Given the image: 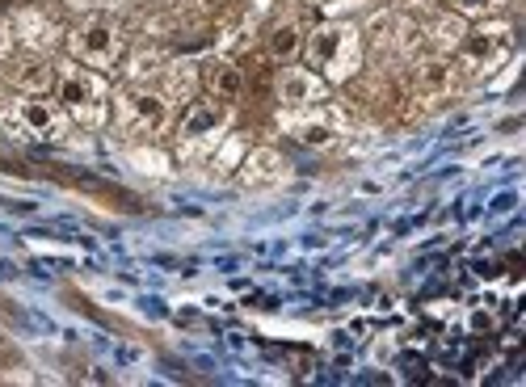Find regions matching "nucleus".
Returning a JSON list of instances; mask_svg holds the SVG:
<instances>
[{"label": "nucleus", "instance_id": "nucleus-12", "mask_svg": "<svg viewBox=\"0 0 526 387\" xmlns=\"http://www.w3.org/2000/svg\"><path fill=\"white\" fill-rule=\"evenodd\" d=\"M417 85L426 89V93L451 89V64H447V59H426V64L417 68Z\"/></svg>", "mask_w": 526, "mask_h": 387}, {"label": "nucleus", "instance_id": "nucleus-10", "mask_svg": "<svg viewBox=\"0 0 526 387\" xmlns=\"http://www.w3.org/2000/svg\"><path fill=\"white\" fill-rule=\"evenodd\" d=\"M207 85L219 101H236L240 93H245V72H240L236 64H211L207 68Z\"/></svg>", "mask_w": 526, "mask_h": 387}, {"label": "nucleus", "instance_id": "nucleus-4", "mask_svg": "<svg viewBox=\"0 0 526 387\" xmlns=\"http://www.w3.org/2000/svg\"><path fill=\"white\" fill-rule=\"evenodd\" d=\"M17 118H22V127L38 139H59L64 135V106L59 101H47L43 93L26 97L22 106H17Z\"/></svg>", "mask_w": 526, "mask_h": 387}, {"label": "nucleus", "instance_id": "nucleus-14", "mask_svg": "<svg viewBox=\"0 0 526 387\" xmlns=\"http://www.w3.org/2000/svg\"><path fill=\"white\" fill-rule=\"evenodd\" d=\"M295 135H299V144H308V148H325V144H333V131L325 127V122H303V127H299Z\"/></svg>", "mask_w": 526, "mask_h": 387}, {"label": "nucleus", "instance_id": "nucleus-16", "mask_svg": "<svg viewBox=\"0 0 526 387\" xmlns=\"http://www.w3.org/2000/svg\"><path fill=\"white\" fill-rule=\"evenodd\" d=\"M9 47H13V38H9V30H5V22H0V59L9 55Z\"/></svg>", "mask_w": 526, "mask_h": 387}, {"label": "nucleus", "instance_id": "nucleus-2", "mask_svg": "<svg viewBox=\"0 0 526 387\" xmlns=\"http://www.w3.org/2000/svg\"><path fill=\"white\" fill-rule=\"evenodd\" d=\"M72 51L85 59L89 68H110L114 59L123 55V34H118V26L110 17H89V22L76 30Z\"/></svg>", "mask_w": 526, "mask_h": 387}, {"label": "nucleus", "instance_id": "nucleus-8", "mask_svg": "<svg viewBox=\"0 0 526 387\" xmlns=\"http://www.w3.org/2000/svg\"><path fill=\"white\" fill-rule=\"evenodd\" d=\"M278 97L287 101V106H312V101L325 97V85H320V76L308 68H282Z\"/></svg>", "mask_w": 526, "mask_h": 387}, {"label": "nucleus", "instance_id": "nucleus-11", "mask_svg": "<svg viewBox=\"0 0 526 387\" xmlns=\"http://www.w3.org/2000/svg\"><path fill=\"white\" fill-rule=\"evenodd\" d=\"M299 51H303V34H299L295 22H282V26L270 30V55H274V59L291 64V59H295Z\"/></svg>", "mask_w": 526, "mask_h": 387}, {"label": "nucleus", "instance_id": "nucleus-17", "mask_svg": "<svg viewBox=\"0 0 526 387\" xmlns=\"http://www.w3.org/2000/svg\"><path fill=\"white\" fill-rule=\"evenodd\" d=\"M0 354H5V337H0Z\"/></svg>", "mask_w": 526, "mask_h": 387}, {"label": "nucleus", "instance_id": "nucleus-13", "mask_svg": "<svg viewBox=\"0 0 526 387\" xmlns=\"http://www.w3.org/2000/svg\"><path fill=\"white\" fill-rule=\"evenodd\" d=\"M17 85H22L30 97H34V93H47V89L55 85V72H51L47 64H26L22 72H17Z\"/></svg>", "mask_w": 526, "mask_h": 387}, {"label": "nucleus", "instance_id": "nucleus-5", "mask_svg": "<svg viewBox=\"0 0 526 387\" xmlns=\"http://www.w3.org/2000/svg\"><path fill=\"white\" fill-rule=\"evenodd\" d=\"M97 101H101V85L89 72H68L59 80V106L76 118H93L97 114Z\"/></svg>", "mask_w": 526, "mask_h": 387}, {"label": "nucleus", "instance_id": "nucleus-6", "mask_svg": "<svg viewBox=\"0 0 526 387\" xmlns=\"http://www.w3.org/2000/svg\"><path fill=\"white\" fill-rule=\"evenodd\" d=\"M47 173H51V177H59V181H68V186H76V190L93 194V198H106L110 207H123V211H139V198H135V194L118 190V186H110V181H101V177H89V173H68L64 165H47Z\"/></svg>", "mask_w": 526, "mask_h": 387}, {"label": "nucleus", "instance_id": "nucleus-7", "mask_svg": "<svg viewBox=\"0 0 526 387\" xmlns=\"http://www.w3.org/2000/svg\"><path fill=\"white\" fill-rule=\"evenodd\" d=\"M510 51V30H472L463 38V59H468L472 68H493L497 59Z\"/></svg>", "mask_w": 526, "mask_h": 387}, {"label": "nucleus", "instance_id": "nucleus-15", "mask_svg": "<svg viewBox=\"0 0 526 387\" xmlns=\"http://www.w3.org/2000/svg\"><path fill=\"white\" fill-rule=\"evenodd\" d=\"M455 9H463V13H484V9H493L497 0H451Z\"/></svg>", "mask_w": 526, "mask_h": 387}, {"label": "nucleus", "instance_id": "nucleus-9", "mask_svg": "<svg viewBox=\"0 0 526 387\" xmlns=\"http://www.w3.org/2000/svg\"><path fill=\"white\" fill-rule=\"evenodd\" d=\"M224 118H228V110H224V101H219V97H211V101H194L190 114L181 118V135H186V139L211 135V131L224 127Z\"/></svg>", "mask_w": 526, "mask_h": 387}, {"label": "nucleus", "instance_id": "nucleus-3", "mask_svg": "<svg viewBox=\"0 0 526 387\" xmlns=\"http://www.w3.org/2000/svg\"><path fill=\"white\" fill-rule=\"evenodd\" d=\"M123 114H127V127L135 135H160L169 127V101L160 93H148V89H135L123 97Z\"/></svg>", "mask_w": 526, "mask_h": 387}, {"label": "nucleus", "instance_id": "nucleus-1", "mask_svg": "<svg viewBox=\"0 0 526 387\" xmlns=\"http://www.w3.org/2000/svg\"><path fill=\"white\" fill-rule=\"evenodd\" d=\"M308 64L316 72H325L333 80L350 76L358 68V30L354 26H337V22H325L308 34Z\"/></svg>", "mask_w": 526, "mask_h": 387}]
</instances>
